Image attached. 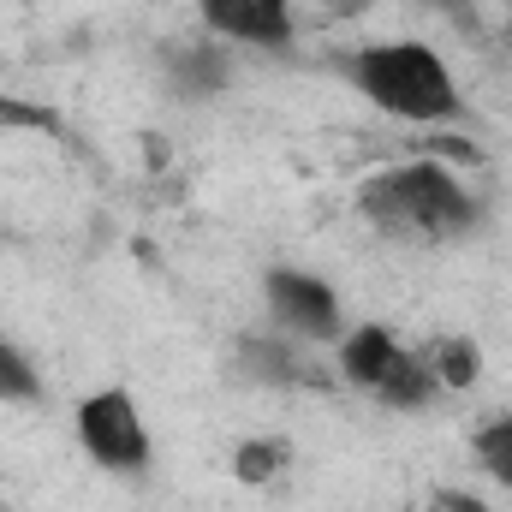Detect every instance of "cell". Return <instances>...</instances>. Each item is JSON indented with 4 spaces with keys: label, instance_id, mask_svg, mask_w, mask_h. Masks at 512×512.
Here are the masks:
<instances>
[{
    "label": "cell",
    "instance_id": "obj_1",
    "mask_svg": "<svg viewBox=\"0 0 512 512\" xmlns=\"http://www.w3.org/2000/svg\"><path fill=\"white\" fill-rule=\"evenodd\" d=\"M352 84L399 120H453L459 114V90L441 66L435 48L423 42H382V48H364L352 60Z\"/></svg>",
    "mask_w": 512,
    "mask_h": 512
},
{
    "label": "cell",
    "instance_id": "obj_2",
    "mask_svg": "<svg viewBox=\"0 0 512 512\" xmlns=\"http://www.w3.org/2000/svg\"><path fill=\"white\" fill-rule=\"evenodd\" d=\"M364 215L399 239H441V233H459L471 221V197L447 179V167L417 161V167L376 173L364 185Z\"/></svg>",
    "mask_w": 512,
    "mask_h": 512
},
{
    "label": "cell",
    "instance_id": "obj_3",
    "mask_svg": "<svg viewBox=\"0 0 512 512\" xmlns=\"http://www.w3.org/2000/svg\"><path fill=\"white\" fill-rule=\"evenodd\" d=\"M78 435H84L90 459L108 465V471H137V465L149 459V435H143L137 405H131L126 393H96V399H84Z\"/></svg>",
    "mask_w": 512,
    "mask_h": 512
},
{
    "label": "cell",
    "instance_id": "obj_4",
    "mask_svg": "<svg viewBox=\"0 0 512 512\" xmlns=\"http://www.w3.org/2000/svg\"><path fill=\"white\" fill-rule=\"evenodd\" d=\"M268 304H274V316H280L286 328H298L304 340H328V334L340 328L334 292H328L322 280H310V274H292V268L268 274Z\"/></svg>",
    "mask_w": 512,
    "mask_h": 512
},
{
    "label": "cell",
    "instance_id": "obj_5",
    "mask_svg": "<svg viewBox=\"0 0 512 512\" xmlns=\"http://www.w3.org/2000/svg\"><path fill=\"white\" fill-rule=\"evenodd\" d=\"M203 18L221 36H239V42H256V48H280L292 36L286 0H203Z\"/></svg>",
    "mask_w": 512,
    "mask_h": 512
},
{
    "label": "cell",
    "instance_id": "obj_6",
    "mask_svg": "<svg viewBox=\"0 0 512 512\" xmlns=\"http://www.w3.org/2000/svg\"><path fill=\"white\" fill-rule=\"evenodd\" d=\"M399 358V346L387 340V328H358L352 340H346V352H340V364H346V376L358 387H376L387 376V364Z\"/></svg>",
    "mask_w": 512,
    "mask_h": 512
},
{
    "label": "cell",
    "instance_id": "obj_7",
    "mask_svg": "<svg viewBox=\"0 0 512 512\" xmlns=\"http://www.w3.org/2000/svg\"><path fill=\"white\" fill-rule=\"evenodd\" d=\"M429 387H435V376H429L411 352H399V358L387 364V376L376 382V393H382L387 405H423V399H429Z\"/></svg>",
    "mask_w": 512,
    "mask_h": 512
},
{
    "label": "cell",
    "instance_id": "obj_8",
    "mask_svg": "<svg viewBox=\"0 0 512 512\" xmlns=\"http://www.w3.org/2000/svg\"><path fill=\"white\" fill-rule=\"evenodd\" d=\"M435 382L447 387H471L477 382V346L471 340H447V346H435V370H429Z\"/></svg>",
    "mask_w": 512,
    "mask_h": 512
},
{
    "label": "cell",
    "instance_id": "obj_9",
    "mask_svg": "<svg viewBox=\"0 0 512 512\" xmlns=\"http://www.w3.org/2000/svg\"><path fill=\"white\" fill-rule=\"evenodd\" d=\"M477 459H483V471H495L501 483H512V417L507 423H489L477 435Z\"/></svg>",
    "mask_w": 512,
    "mask_h": 512
},
{
    "label": "cell",
    "instance_id": "obj_10",
    "mask_svg": "<svg viewBox=\"0 0 512 512\" xmlns=\"http://www.w3.org/2000/svg\"><path fill=\"white\" fill-rule=\"evenodd\" d=\"M0 399H36V370L0 340Z\"/></svg>",
    "mask_w": 512,
    "mask_h": 512
},
{
    "label": "cell",
    "instance_id": "obj_11",
    "mask_svg": "<svg viewBox=\"0 0 512 512\" xmlns=\"http://www.w3.org/2000/svg\"><path fill=\"white\" fill-rule=\"evenodd\" d=\"M280 453H286L280 441H251V447L239 453V465H233V471H239V483H268V477H274V465H280Z\"/></svg>",
    "mask_w": 512,
    "mask_h": 512
},
{
    "label": "cell",
    "instance_id": "obj_12",
    "mask_svg": "<svg viewBox=\"0 0 512 512\" xmlns=\"http://www.w3.org/2000/svg\"><path fill=\"white\" fill-rule=\"evenodd\" d=\"M191 90H215L221 84V54H209V48H197V54H185V66H173Z\"/></svg>",
    "mask_w": 512,
    "mask_h": 512
},
{
    "label": "cell",
    "instance_id": "obj_13",
    "mask_svg": "<svg viewBox=\"0 0 512 512\" xmlns=\"http://www.w3.org/2000/svg\"><path fill=\"white\" fill-rule=\"evenodd\" d=\"M0 512H6V507H0Z\"/></svg>",
    "mask_w": 512,
    "mask_h": 512
}]
</instances>
